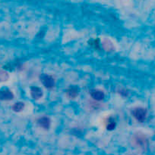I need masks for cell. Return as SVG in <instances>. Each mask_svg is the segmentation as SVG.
I'll use <instances>...</instances> for the list:
<instances>
[{"label": "cell", "instance_id": "6da1fadb", "mask_svg": "<svg viewBox=\"0 0 155 155\" xmlns=\"http://www.w3.org/2000/svg\"><path fill=\"white\" fill-rule=\"evenodd\" d=\"M132 115L138 122H144L147 117V110L142 107H136L132 110Z\"/></svg>", "mask_w": 155, "mask_h": 155}, {"label": "cell", "instance_id": "7a4b0ae2", "mask_svg": "<svg viewBox=\"0 0 155 155\" xmlns=\"http://www.w3.org/2000/svg\"><path fill=\"white\" fill-rule=\"evenodd\" d=\"M134 142L137 146L141 148H146L148 144L146 136L141 133H138L134 136Z\"/></svg>", "mask_w": 155, "mask_h": 155}, {"label": "cell", "instance_id": "3957f363", "mask_svg": "<svg viewBox=\"0 0 155 155\" xmlns=\"http://www.w3.org/2000/svg\"><path fill=\"white\" fill-rule=\"evenodd\" d=\"M40 80L43 86L47 89H52L55 86V80L53 77L47 74H43L40 77Z\"/></svg>", "mask_w": 155, "mask_h": 155}, {"label": "cell", "instance_id": "277c9868", "mask_svg": "<svg viewBox=\"0 0 155 155\" xmlns=\"http://www.w3.org/2000/svg\"><path fill=\"white\" fill-rule=\"evenodd\" d=\"M13 98L14 95L11 91H0V100H3V101H10V100H12Z\"/></svg>", "mask_w": 155, "mask_h": 155}, {"label": "cell", "instance_id": "5b68a950", "mask_svg": "<svg viewBox=\"0 0 155 155\" xmlns=\"http://www.w3.org/2000/svg\"><path fill=\"white\" fill-rule=\"evenodd\" d=\"M30 95L32 98L35 100H37L40 98L43 95V92L41 89L38 87H32L30 89Z\"/></svg>", "mask_w": 155, "mask_h": 155}, {"label": "cell", "instance_id": "8992f818", "mask_svg": "<svg viewBox=\"0 0 155 155\" xmlns=\"http://www.w3.org/2000/svg\"><path fill=\"white\" fill-rule=\"evenodd\" d=\"M38 124L43 129H49L50 126V120L48 117H43L40 118L37 120Z\"/></svg>", "mask_w": 155, "mask_h": 155}, {"label": "cell", "instance_id": "52a82bcc", "mask_svg": "<svg viewBox=\"0 0 155 155\" xmlns=\"http://www.w3.org/2000/svg\"><path fill=\"white\" fill-rule=\"evenodd\" d=\"M91 97L95 101H102L104 98V93L101 91H94L91 92Z\"/></svg>", "mask_w": 155, "mask_h": 155}, {"label": "cell", "instance_id": "ba28073f", "mask_svg": "<svg viewBox=\"0 0 155 155\" xmlns=\"http://www.w3.org/2000/svg\"><path fill=\"white\" fill-rule=\"evenodd\" d=\"M66 95H67V97L69 98L70 99H73V98H76L78 95L77 88H74V87L69 88V89L67 90Z\"/></svg>", "mask_w": 155, "mask_h": 155}, {"label": "cell", "instance_id": "9c48e42d", "mask_svg": "<svg viewBox=\"0 0 155 155\" xmlns=\"http://www.w3.org/2000/svg\"><path fill=\"white\" fill-rule=\"evenodd\" d=\"M106 129L108 130H112L115 127V122L114 121V119L112 117H109L107 119L106 121Z\"/></svg>", "mask_w": 155, "mask_h": 155}, {"label": "cell", "instance_id": "30bf717a", "mask_svg": "<svg viewBox=\"0 0 155 155\" xmlns=\"http://www.w3.org/2000/svg\"><path fill=\"white\" fill-rule=\"evenodd\" d=\"M24 104L22 102H18L15 103V104L12 107V109H13L14 111L15 112H20L24 109Z\"/></svg>", "mask_w": 155, "mask_h": 155}, {"label": "cell", "instance_id": "8fae6325", "mask_svg": "<svg viewBox=\"0 0 155 155\" xmlns=\"http://www.w3.org/2000/svg\"><path fill=\"white\" fill-rule=\"evenodd\" d=\"M103 46L106 51H111L113 48V45L109 40H104V42H103Z\"/></svg>", "mask_w": 155, "mask_h": 155}, {"label": "cell", "instance_id": "7c38bea8", "mask_svg": "<svg viewBox=\"0 0 155 155\" xmlns=\"http://www.w3.org/2000/svg\"><path fill=\"white\" fill-rule=\"evenodd\" d=\"M9 79V74L6 71H0V81H5Z\"/></svg>", "mask_w": 155, "mask_h": 155}, {"label": "cell", "instance_id": "4fadbf2b", "mask_svg": "<svg viewBox=\"0 0 155 155\" xmlns=\"http://www.w3.org/2000/svg\"><path fill=\"white\" fill-rule=\"evenodd\" d=\"M91 45H93V47H94V48H98L99 47V41L97 40H94L92 41V43H91Z\"/></svg>", "mask_w": 155, "mask_h": 155}]
</instances>
